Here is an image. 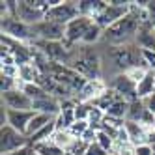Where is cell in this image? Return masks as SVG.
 Here are the masks:
<instances>
[{"instance_id": "ac0fdd59", "label": "cell", "mask_w": 155, "mask_h": 155, "mask_svg": "<svg viewBox=\"0 0 155 155\" xmlns=\"http://www.w3.org/2000/svg\"><path fill=\"white\" fill-rule=\"evenodd\" d=\"M32 150L38 151L39 155H65V150L58 148L56 144H52L51 140L41 142V144H36V146H32Z\"/></svg>"}, {"instance_id": "83f0119b", "label": "cell", "mask_w": 155, "mask_h": 155, "mask_svg": "<svg viewBox=\"0 0 155 155\" xmlns=\"http://www.w3.org/2000/svg\"><path fill=\"white\" fill-rule=\"evenodd\" d=\"M148 144H155V129L150 131V135H148Z\"/></svg>"}, {"instance_id": "277c9868", "label": "cell", "mask_w": 155, "mask_h": 155, "mask_svg": "<svg viewBox=\"0 0 155 155\" xmlns=\"http://www.w3.org/2000/svg\"><path fill=\"white\" fill-rule=\"evenodd\" d=\"M2 36H8L15 41L21 43H36V34H34V26L25 25L23 21H19L17 17H8L2 19Z\"/></svg>"}, {"instance_id": "4316f807", "label": "cell", "mask_w": 155, "mask_h": 155, "mask_svg": "<svg viewBox=\"0 0 155 155\" xmlns=\"http://www.w3.org/2000/svg\"><path fill=\"white\" fill-rule=\"evenodd\" d=\"M28 150L30 148H25V150H19V151H13V153H6V155H28Z\"/></svg>"}, {"instance_id": "7a4b0ae2", "label": "cell", "mask_w": 155, "mask_h": 155, "mask_svg": "<svg viewBox=\"0 0 155 155\" xmlns=\"http://www.w3.org/2000/svg\"><path fill=\"white\" fill-rule=\"evenodd\" d=\"M58 0H21L15 8V17L23 21L25 25L36 26L38 23L45 21L47 12L56 4Z\"/></svg>"}, {"instance_id": "e0dca14e", "label": "cell", "mask_w": 155, "mask_h": 155, "mask_svg": "<svg viewBox=\"0 0 155 155\" xmlns=\"http://www.w3.org/2000/svg\"><path fill=\"white\" fill-rule=\"evenodd\" d=\"M73 140H75V137L69 133V129H60V131L54 133L52 138H51V142H52V144H56V146H58V148H62V150L69 148Z\"/></svg>"}, {"instance_id": "44dd1931", "label": "cell", "mask_w": 155, "mask_h": 155, "mask_svg": "<svg viewBox=\"0 0 155 155\" xmlns=\"http://www.w3.org/2000/svg\"><path fill=\"white\" fill-rule=\"evenodd\" d=\"M88 146H90V144H86L82 138H75L71 142V146L65 148V155H84Z\"/></svg>"}, {"instance_id": "4fadbf2b", "label": "cell", "mask_w": 155, "mask_h": 155, "mask_svg": "<svg viewBox=\"0 0 155 155\" xmlns=\"http://www.w3.org/2000/svg\"><path fill=\"white\" fill-rule=\"evenodd\" d=\"M125 131L129 135V140L133 146H140V144H148V135L150 129L142 124H137V121H127L125 120Z\"/></svg>"}, {"instance_id": "3957f363", "label": "cell", "mask_w": 155, "mask_h": 155, "mask_svg": "<svg viewBox=\"0 0 155 155\" xmlns=\"http://www.w3.org/2000/svg\"><path fill=\"white\" fill-rule=\"evenodd\" d=\"M68 68H71L81 77H84L86 81H95L99 79V73H101V62H99L97 54L90 51H81L69 58Z\"/></svg>"}, {"instance_id": "f1b7e54d", "label": "cell", "mask_w": 155, "mask_h": 155, "mask_svg": "<svg viewBox=\"0 0 155 155\" xmlns=\"http://www.w3.org/2000/svg\"><path fill=\"white\" fill-rule=\"evenodd\" d=\"M28 155H39V153H38V151H34V150L30 148V150H28Z\"/></svg>"}, {"instance_id": "8992f818", "label": "cell", "mask_w": 155, "mask_h": 155, "mask_svg": "<svg viewBox=\"0 0 155 155\" xmlns=\"http://www.w3.org/2000/svg\"><path fill=\"white\" fill-rule=\"evenodd\" d=\"M25 148H30L26 135L15 131L13 127H9V125H4L2 129H0V151H2V155L25 150Z\"/></svg>"}, {"instance_id": "6da1fadb", "label": "cell", "mask_w": 155, "mask_h": 155, "mask_svg": "<svg viewBox=\"0 0 155 155\" xmlns=\"http://www.w3.org/2000/svg\"><path fill=\"white\" fill-rule=\"evenodd\" d=\"M142 9L137 2H133L131 12L121 17L118 23H114L112 26H108L103 34V41H107L112 47H121V45H129V41L133 38L138 36L140 26H142Z\"/></svg>"}, {"instance_id": "d4e9b609", "label": "cell", "mask_w": 155, "mask_h": 155, "mask_svg": "<svg viewBox=\"0 0 155 155\" xmlns=\"http://www.w3.org/2000/svg\"><path fill=\"white\" fill-rule=\"evenodd\" d=\"M84 155H110L108 151H105L101 146H99L97 142H94V144H90V146H88V150H86V153Z\"/></svg>"}, {"instance_id": "d6986e66", "label": "cell", "mask_w": 155, "mask_h": 155, "mask_svg": "<svg viewBox=\"0 0 155 155\" xmlns=\"http://www.w3.org/2000/svg\"><path fill=\"white\" fill-rule=\"evenodd\" d=\"M23 92L32 99V101H39V99L49 95L45 86H41V84H23Z\"/></svg>"}, {"instance_id": "30bf717a", "label": "cell", "mask_w": 155, "mask_h": 155, "mask_svg": "<svg viewBox=\"0 0 155 155\" xmlns=\"http://www.w3.org/2000/svg\"><path fill=\"white\" fill-rule=\"evenodd\" d=\"M2 107L9 110H34V101L23 90H13L2 94Z\"/></svg>"}, {"instance_id": "603a6c76", "label": "cell", "mask_w": 155, "mask_h": 155, "mask_svg": "<svg viewBox=\"0 0 155 155\" xmlns=\"http://www.w3.org/2000/svg\"><path fill=\"white\" fill-rule=\"evenodd\" d=\"M88 114H90V103H77L75 107V118L77 121H88Z\"/></svg>"}, {"instance_id": "8fae6325", "label": "cell", "mask_w": 155, "mask_h": 155, "mask_svg": "<svg viewBox=\"0 0 155 155\" xmlns=\"http://www.w3.org/2000/svg\"><path fill=\"white\" fill-rule=\"evenodd\" d=\"M34 116H36L34 110H9V108H6V118H8L6 125H9L15 131L26 135V129H28V125H30V121H32Z\"/></svg>"}, {"instance_id": "5bb4252c", "label": "cell", "mask_w": 155, "mask_h": 155, "mask_svg": "<svg viewBox=\"0 0 155 155\" xmlns=\"http://www.w3.org/2000/svg\"><path fill=\"white\" fill-rule=\"evenodd\" d=\"M41 77H43V73L39 71V68L34 62L25 64V65L19 68V81H21V84H39Z\"/></svg>"}, {"instance_id": "484cf974", "label": "cell", "mask_w": 155, "mask_h": 155, "mask_svg": "<svg viewBox=\"0 0 155 155\" xmlns=\"http://www.w3.org/2000/svg\"><path fill=\"white\" fill-rule=\"evenodd\" d=\"M135 155H153V148L150 144H140L135 148Z\"/></svg>"}, {"instance_id": "7402d4cb", "label": "cell", "mask_w": 155, "mask_h": 155, "mask_svg": "<svg viewBox=\"0 0 155 155\" xmlns=\"http://www.w3.org/2000/svg\"><path fill=\"white\" fill-rule=\"evenodd\" d=\"M142 51V64H146L150 71H155V49H140Z\"/></svg>"}, {"instance_id": "52a82bcc", "label": "cell", "mask_w": 155, "mask_h": 155, "mask_svg": "<svg viewBox=\"0 0 155 155\" xmlns=\"http://www.w3.org/2000/svg\"><path fill=\"white\" fill-rule=\"evenodd\" d=\"M95 23L94 19L90 17H77L75 21H71V23L65 26V38H64V43H65V47L71 49L73 45H77V43H82L84 36H86V32L90 30V26Z\"/></svg>"}, {"instance_id": "7c38bea8", "label": "cell", "mask_w": 155, "mask_h": 155, "mask_svg": "<svg viewBox=\"0 0 155 155\" xmlns=\"http://www.w3.org/2000/svg\"><path fill=\"white\" fill-rule=\"evenodd\" d=\"M107 88H108V84H105L101 79L88 81V82L84 84V88L79 92V101H81V103H94L99 95L105 94Z\"/></svg>"}, {"instance_id": "5b68a950", "label": "cell", "mask_w": 155, "mask_h": 155, "mask_svg": "<svg viewBox=\"0 0 155 155\" xmlns=\"http://www.w3.org/2000/svg\"><path fill=\"white\" fill-rule=\"evenodd\" d=\"M77 17H81L79 2H71V0L62 2V0H58V2L47 12L45 21H52V23H58V25L68 26L71 21H75Z\"/></svg>"}, {"instance_id": "ba28073f", "label": "cell", "mask_w": 155, "mask_h": 155, "mask_svg": "<svg viewBox=\"0 0 155 155\" xmlns=\"http://www.w3.org/2000/svg\"><path fill=\"white\" fill-rule=\"evenodd\" d=\"M36 41H64L65 38V26L52 23V21H41L34 26Z\"/></svg>"}, {"instance_id": "9a60e30c", "label": "cell", "mask_w": 155, "mask_h": 155, "mask_svg": "<svg viewBox=\"0 0 155 155\" xmlns=\"http://www.w3.org/2000/svg\"><path fill=\"white\" fill-rule=\"evenodd\" d=\"M153 94H155V73L150 71V73L138 82V86H137V97L144 101V99L151 97Z\"/></svg>"}, {"instance_id": "cb8c5ba5", "label": "cell", "mask_w": 155, "mask_h": 155, "mask_svg": "<svg viewBox=\"0 0 155 155\" xmlns=\"http://www.w3.org/2000/svg\"><path fill=\"white\" fill-rule=\"evenodd\" d=\"M88 129H90V124H88V121H75V124L69 127V133L75 138H81Z\"/></svg>"}, {"instance_id": "2e32d148", "label": "cell", "mask_w": 155, "mask_h": 155, "mask_svg": "<svg viewBox=\"0 0 155 155\" xmlns=\"http://www.w3.org/2000/svg\"><path fill=\"white\" fill-rule=\"evenodd\" d=\"M52 120H54V116H49V114H41V112H36V116L32 118L30 125H28V129H26V137L30 138L32 135H36L38 131H41V129L45 127L47 124H51Z\"/></svg>"}, {"instance_id": "ffe728a7", "label": "cell", "mask_w": 155, "mask_h": 155, "mask_svg": "<svg viewBox=\"0 0 155 155\" xmlns=\"http://www.w3.org/2000/svg\"><path fill=\"white\" fill-rule=\"evenodd\" d=\"M95 142H97L105 151H108L110 155H112V151H114V148H116V140L110 137V135H107L105 131L99 129V131H97V140H95Z\"/></svg>"}, {"instance_id": "9c48e42d", "label": "cell", "mask_w": 155, "mask_h": 155, "mask_svg": "<svg viewBox=\"0 0 155 155\" xmlns=\"http://www.w3.org/2000/svg\"><path fill=\"white\" fill-rule=\"evenodd\" d=\"M108 88H112L114 92H118L121 97H125L127 101H129V99H131V101L138 99L137 97V82H133L127 73H116L112 77V81H110Z\"/></svg>"}]
</instances>
